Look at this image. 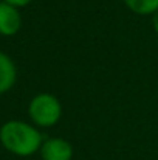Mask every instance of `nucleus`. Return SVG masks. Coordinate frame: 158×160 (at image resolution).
I'll use <instances>...</instances> for the list:
<instances>
[{"label":"nucleus","instance_id":"f257e3e1","mask_svg":"<svg viewBox=\"0 0 158 160\" xmlns=\"http://www.w3.org/2000/svg\"><path fill=\"white\" fill-rule=\"evenodd\" d=\"M0 142L5 149L19 157H30L36 154L41 151L44 143L39 129L20 120L6 121L0 128Z\"/></svg>","mask_w":158,"mask_h":160},{"label":"nucleus","instance_id":"f03ea898","mask_svg":"<svg viewBox=\"0 0 158 160\" xmlns=\"http://www.w3.org/2000/svg\"><path fill=\"white\" fill-rule=\"evenodd\" d=\"M28 115L39 128H51L62 117V104L51 93H39L28 104Z\"/></svg>","mask_w":158,"mask_h":160},{"label":"nucleus","instance_id":"7ed1b4c3","mask_svg":"<svg viewBox=\"0 0 158 160\" xmlns=\"http://www.w3.org/2000/svg\"><path fill=\"white\" fill-rule=\"evenodd\" d=\"M42 160H71L73 159V146L70 142L60 137H50L44 140L41 146Z\"/></svg>","mask_w":158,"mask_h":160},{"label":"nucleus","instance_id":"20e7f679","mask_svg":"<svg viewBox=\"0 0 158 160\" xmlns=\"http://www.w3.org/2000/svg\"><path fill=\"white\" fill-rule=\"evenodd\" d=\"M22 27V16L17 8L0 2V34L14 36Z\"/></svg>","mask_w":158,"mask_h":160},{"label":"nucleus","instance_id":"39448f33","mask_svg":"<svg viewBox=\"0 0 158 160\" xmlns=\"http://www.w3.org/2000/svg\"><path fill=\"white\" fill-rule=\"evenodd\" d=\"M17 79V68L12 59L6 53L0 52V95L11 90Z\"/></svg>","mask_w":158,"mask_h":160},{"label":"nucleus","instance_id":"423d86ee","mask_svg":"<svg viewBox=\"0 0 158 160\" xmlns=\"http://www.w3.org/2000/svg\"><path fill=\"white\" fill-rule=\"evenodd\" d=\"M124 5L135 14L154 16L158 11V0H122Z\"/></svg>","mask_w":158,"mask_h":160},{"label":"nucleus","instance_id":"0eeeda50","mask_svg":"<svg viewBox=\"0 0 158 160\" xmlns=\"http://www.w3.org/2000/svg\"><path fill=\"white\" fill-rule=\"evenodd\" d=\"M2 2H5V3H8V5H11V6L19 9V8H23V6L30 5L33 0H2Z\"/></svg>","mask_w":158,"mask_h":160},{"label":"nucleus","instance_id":"6e6552de","mask_svg":"<svg viewBox=\"0 0 158 160\" xmlns=\"http://www.w3.org/2000/svg\"><path fill=\"white\" fill-rule=\"evenodd\" d=\"M152 27H154V30H155V33L158 34V11L152 16Z\"/></svg>","mask_w":158,"mask_h":160}]
</instances>
